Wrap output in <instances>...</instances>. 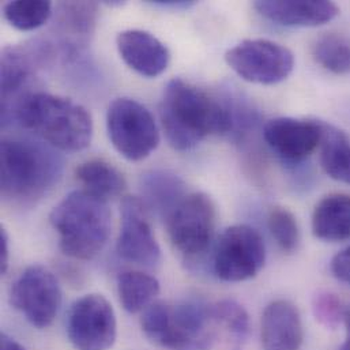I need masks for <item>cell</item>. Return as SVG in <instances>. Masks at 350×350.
Returning a JSON list of instances; mask_svg holds the SVG:
<instances>
[{"label": "cell", "mask_w": 350, "mask_h": 350, "mask_svg": "<svg viewBox=\"0 0 350 350\" xmlns=\"http://www.w3.org/2000/svg\"><path fill=\"white\" fill-rule=\"evenodd\" d=\"M161 124L170 145L191 150L210 135L232 134L233 122L226 100L180 79H172L160 105Z\"/></svg>", "instance_id": "1"}, {"label": "cell", "mask_w": 350, "mask_h": 350, "mask_svg": "<svg viewBox=\"0 0 350 350\" xmlns=\"http://www.w3.org/2000/svg\"><path fill=\"white\" fill-rule=\"evenodd\" d=\"M10 118L62 152L83 150L93 138V119L89 111L70 98L51 93L26 94L1 116L3 123Z\"/></svg>", "instance_id": "2"}, {"label": "cell", "mask_w": 350, "mask_h": 350, "mask_svg": "<svg viewBox=\"0 0 350 350\" xmlns=\"http://www.w3.org/2000/svg\"><path fill=\"white\" fill-rule=\"evenodd\" d=\"M0 192L5 200L31 203L53 188L63 171L55 148L23 138H3Z\"/></svg>", "instance_id": "3"}, {"label": "cell", "mask_w": 350, "mask_h": 350, "mask_svg": "<svg viewBox=\"0 0 350 350\" xmlns=\"http://www.w3.org/2000/svg\"><path fill=\"white\" fill-rule=\"evenodd\" d=\"M49 222L59 234V248L72 259L89 260L107 245L112 214L107 200L85 191H72L49 214Z\"/></svg>", "instance_id": "4"}, {"label": "cell", "mask_w": 350, "mask_h": 350, "mask_svg": "<svg viewBox=\"0 0 350 350\" xmlns=\"http://www.w3.org/2000/svg\"><path fill=\"white\" fill-rule=\"evenodd\" d=\"M210 308L195 303L150 304L142 315V330L154 344L168 350H210L215 334Z\"/></svg>", "instance_id": "5"}, {"label": "cell", "mask_w": 350, "mask_h": 350, "mask_svg": "<svg viewBox=\"0 0 350 350\" xmlns=\"http://www.w3.org/2000/svg\"><path fill=\"white\" fill-rule=\"evenodd\" d=\"M107 129L113 148L130 161L148 159L160 144L152 112L137 100L122 97L109 104Z\"/></svg>", "instance_id": "6"}, {"label": "cell", "mask_w": 350, "mask_h": 350, "mask_svg": "<svg viewBox=\"0 0 350 350\" xmlns=\"http://www.w3.org/2000/svg\"><path fill=\"white\" fill-rule=\"evenodd\" d=\"M225 60L241 79L258 85L280 83L295 68L289 48L263 38L239 42L225 53Z\"/></svg>", "instance_id": "7"}, {"label": "cell", "mask_w": 350, "mask_h": 350, "mask_svg": "<svg viewBox=\"0 0 350 350\" xmlns=\"http://www.w3.org/2000/svg\"><path fill=\"white\" fill-rule=\"evenodd\" d=\"M266 262V247L260 233L250 225H233L224 230L215 251L213 267L225 282L254 278Z\"/></svg>", "instance_id": "8"}, {"label": "cell", "mask_w": 350, "mask_h": 350, "mask_svg": "<svg viewBox=\"0 0 350 350\" xmlns=\"http://www.w3.org/2000/svg\"><path fill=\"white\" fill-rule=\"evenodd\" d=\"M11 304L37 329L49 327L62 306V289L56 275L41 265H31L15 280Z\"/></svg>", "instance_id": "9"}, {"label": "cell", "mask_w": 350, "mask_h": 350, "mask_svg": "<svg viewBox=\"0 0 350 350\" xmlns=\"http://www.w3.org/2000/svg\"><path fill=\"white\" fill-rule=\"evenodd\" d=\"M176 250L195 256L206 251L215 228V206L204 192L187 193L167 218Z\"/></svg>", "instance_id": "10"}, {"label": "cell", "mask_w": 350, "mask_h": 350, "mask_svg": "<svg viewBox=\"0 0 350 350\" xmlns=\"http://www.w3.org/2000/svg\"><path fill=\"white\" fill-rule=\"evenodd\" d=\"M67 336L77 350H108L118 336V322L111 303L101 295L78 299L68 314Z\"/></svg>", "instance_id": "11"}, {"label": "cell", "mask_w": 350, "mask_h": 350, "mask_svg": "<svg viewBox=\"0 0 350 350\" xmlns=\"http://www.w3.org/2000/svg\"><path fill=\"white\" fill-rule=\"evenodd\" d=\"M148 211L142 199L123 198L122 226L116 248L124 260L152 269L161 262V248L154 237Z\"/></svg>", "instance_id": "12"}, {"label": "cell", "mask_w": 350, "mask_h": 350, "mask_svg": "<svg viewBox=\"0 0 350 350\" xmlns=\"http://www.w3.org/2000/svg\"><path fill=\"white\" fill-rule=\"evenodd\" d=\"M325 124L293 118H275L263 127L269 148L286 163H301L322 144Z\"/></svg>", "instance_id": "13"}, {"label": "cell", "mask_w": 350, "mask_h": 350, "mask_svg": "<svg viewBox=\"0 0 350 350\" xmlns=\"http://www.w3.org/2000/svg\"><path fill=\"white\" fill-rule=\"evenodd\" d=\"M116 45L123 62L142 77L156 78L170 66V49L154 34L146 30H124L119 33Z\"/></svg>", "instance_id": "14"}, {"label": "cell", "mask_w": 350, "mask_h": 350, "mask_svg": "<svg viewBox=\"0 0 350 350\" xmlns=\"http://www.w3.org/2000/svg\"><path fill=\"white\" fill-rule=\"evenodd\" d=\"M254 8L266 19L289 27H315L333 21L340 10L326 0H258Z\"/></svg>", "instance_id": "15"}, {"label": "cell", "mask_w": 350, "mask_h": 350, "mask_svg": "<svg viewBox=\"0 0 350 350\" xmlns=\"http://www.w3.org/2000/svg\"><path fill=\"white\" fill-rule=\"evenodd\" d=\"M265 350H300L304 329L299 310L288 300L271 301L262 317Z\"/></svg>", "instance_id": "16"}, {"label": "cell", "mask_w": 350, "mask_h": 350, "mask_svg": "<svg viewBox=\"0 0 350 350\" xmlns=\"http://www.w3.org/2000/svg\"><path fill=\"white\" fill-rule=\"evenodd\" d=\"M98 5L94 1H63L56 7L55 29L68 46V52H75L93 36L97 22Z\"/></svg>", "instance_id": "17"}, {"label": "cell", "mask_w": 350, "mask_h": 350, "mask_svg": "<svg viewBox=\"0 0 350 350\" xmlns=\"http://www.w3.org/2000/svg\"><path fill=\"white\" fill-rule=\"evenodd\" d=\"M312 230L325 241L350 239V195L333 193L323 198L314 210Z\"/></svg>", "instance_id": "18"}, {"label": "cell", "mask_w": 350, "mask_h": 350, "mask_svg": "<svg viewBox=\"0 0 350 350\" xmlns=\"http://www.w3.org/2000/svg\"><path fill=\"white\" fill-rule=\"evenodd\" d=\"M142 202L159 214L168 215L185 196V185L178 176L167 171H152L141 178Z\"/></svg>", "instance_id": "19"}, {"label": "cell", "mask_w": 350, "mask_h": 350, "mask_svg": "<svg viewBox=\"0 0 350 350\" xmlns=\"http://www.w3.org/2000/svg\"><path fill=\"white\" fill-rule=\"evenodd\" d=\"M75 176L85 191L104 200L120 196L127 187L123 174L104 160H89L81 164L75 170Z\"/></svg>", "instance_id": "20"}, {"label": "cell", "mask_w": 350, "mask_h": 350, "mask_svg": "<svg viewBox=\"0 0 350 350\" xmlns=\"http://www.w3.org/2000/svg\"><path fill=\"white\" fill-rule=\"evenodd\" d=\"M118 293L122 307L130 314H138L145 311L160 293V282L144 271H123L118 278Z\"/></svg>", "instance_id": "21"}, {"label": "cell", "mask_w": 350, "mask_h": 350, "mask_svg": "<svg viewBox=\"0 0 350 350\" xmlns=\"http://www.w3.org/2000/svg\"><path fill=\"white\" fill-rule=\"evenodd\" d=\"M321 164L332 178L350 184V141L333 127L325 126Z\"/></svg>", "instance_id": "22"}, {"label": "cell", "mask_w": 350, "mask_h": 350, "mask_svg": "<svg viewBox=\"0 0 350 350\" xmlns=\"http://www.w3.org/2000/svg\"><path fill=\"white\" fill-rule=\"evenodd\" d=\"M315 60L327 71L345 75L350 72V38L329 33L317 40L312 49Z\"/></svg>", "instance_id": "23"}, {"label": "cell", "mask_w": 350, "mask_h": 350, "mask_svg": "<svg viewBox=\"0 0 350 350\" xmlns=\"http://www.w3.org/2000/svg\"><path fill=\"white\" fill-rule=\"evenodd\" d=\"M53 5L51 1L15 0L3 5L5 21L21 31H30L45 25L52 16Z\"/></svg>", "instance_id": "24"}, {"label": "cell", "mask_w": 350, "mask_h": 350, "mask_svg": "<svg viewBox=\"0 0 350 350\" xmlns=\"http://www.w3.org/2000/svg\"><path fill=\"white\" fill-rule=\"evenodd\" d=\"M215 325L226 329L236 341H243L250 332V318L247 311L233 300H222L210 307Z\"/></svg>", "instance_id": "25"}, {"label": "cell", "mask_w": 350, "mask_h": 350, "mask_svg": "<svg viewBox=\"0 0 350 350\" xmlns=\"http://www.w3.org/2000/svg\"><path fill=\"white\" fill-rule=\"evenodd\" d=\"M267 226L280 245L285 252H293L300 241V230L295 215L284 207H274L267 217Z\"/></svg>", "instance_id": "26"}, {"label": "cell", "mask_w": 350, "mask_h": 350, "mask_svg": "<svg viewBox=\"0 0 350 350\" xmlns=\"http://www.w3.org/2000/svg\"><path fill=\"white\" fill-rule=\"evenodd\" d=\"M332 271L338 280L350 284V247L333 258Z\"/></svg>", "instance_id": "27"}, {"label": "cell", "mask_w": 350, "mask_h": 350, "mask_svg": "<svg viewBox=\"0 0 350 350\" xmlns=\"http://www.w3.org/2000/svg\"><path fill=\"white\" fill-rule=\"evenodd\" d=\"M10 262V237L7 230L0 228V273L4 274L8 269Z\"/></svg>", "instance_id": "28"}, {"label": "cell", "mask_w": 350, "mask_h": 350, "mask_svg": "<svg viewBox=\"0 0 350 350\" xmlns=\"http://www.w3.org/2000/svg\"><path fill=\"white\" fill-rule=\"evenodd\" d=\"M154 5H159V7H163V8H188L191 5H193L195 3L193 1H185V0H156V1H152Z\"/></svg>", "instance_id": "29"}, {"label": "cell", "mask_w": 350, "mask_h": 350, "mask_svg": "<svg viewBox=\"0 0 350 350\" xmlns=\"http://www.w3.org/2000/svg\"><path fill=\"white\" fill-rule=\"evenodd\" d=\"M0 350H26L19 342H16L14 338L8 337L7 334H1L0 337Z\"/></svg>", "instance_id": "30"}, {"label": "cell", "mask_w": 350, "mask_h": 350, "mask_svg": "<svg viewBox=\"0 0 350 350\" xmlns=\"http://www.w3.org/2000/svg\"><path fill=\"white\" fill-rule=\"evenodd\" d=\"M341 317H342L345 327H347V337H345V341L340 350H350V308H344Z\"/></svg>", "instance_id": "31"}]
</instances>
